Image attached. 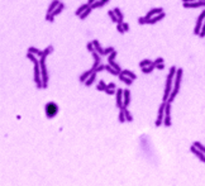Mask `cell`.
I'll list each match as a JSON object with an SVG mask.
<instances>
[{
	"mask_svg": "<svg viewBox=\"0 0 205 186\" xmlns=\"http://www.w3.org/2000/svg\"><path fill=\"white\" fill-rule=\"evenodd\" d=\"M121 26H123V28H124V30H126V32H129V24L126 23V22H123V23H121Z\"/></svg>",
	"mask_w": 205,
	"mask_h": 186,
	"instance_id": "b9f144b4",
	"label": "cell"
},
{
	"mask_svg": "<svg viewBox=\"0 0 205 186\" xmlns=\"http://www.w3.org/2000/svg\"><path fill=\"white\" fill-rule=\"evenodd\" d=\"M121 75H124V76H127V77H130L132 80H135L137 79V75L133 72V71H130V70H121Z\"/></svg>",
	"mask_w": 205,
	"mask_h": 186,
	"instance_id": "7402d4cb",
	"label": "cell"
},
{
	"mask_svg": "<svg viewBox=\"0 0 205 186\" xmlns=\"http://www.w3.org/2000/svg\"><path fill=\"white\" fill-rule=\"evenodd\" d=\"M113 10H114V13H115V15L118 17V19H119V22L123 23L124 22V20H123L124 19V15H123V13H121V10L119 8H114Z\"/></svg>",
	"mask_w": 205,
	"mask_h": 186,
	"instance_id": "4316f807",
	"label": "cell"
},
{
	"mask_svg": "<svg viewBox=\"0 0 205 186\" xmlns=\"http://www.w3.org/2000/svg\"><path fill=\"white\" fill-rule=\"evenodd\" d=\"M64 10H65V4H64V3H60V5H58L57 8L55 9L51 14H52L53 17H57V15H60V14H61L62 12H64Z\"/></svg>",
	"mask_w": 205,
	"mask_h": 186,
	"instance_id": "ffe728a7",
	"label": "cell"
},
{
	"mask_svg": "<svg viewBox=\"0 0 205 186\" xmlns=\"http://www.w3.org/2000/svg\"><path fill=\"white\" fill-rule=\"evenodd\" d=\"M108 87H109V89H113V90H115V89H117V86H115V84H114V82L108 84Z\"/></svg>",
	"mask_w": 205,
	"mask_h": 186,
	"instance_id": "7bdbcfd3",
	"label": "cell"
},
{
	"mask_svg": "<svg viewBox=\"0 0 205 186\" xmlns=\"http://www.w3.org/2000/svg\"><path fill=\"white\" fill-rule=\"evenodd\" d=\"M60 3H61L60 0H52V3L50 4V6H48V9H47V14H51L58 5H60Z\"/></svg>",
	"mask_w": 205,
	"mask_h": 186,
	"instance_id": "d6986e66",
	"label": "cell"
},
{
	"mask_svg": "<svg viewBox=\"0 0 205 186\" xmlns=\"http://www.w3.org/2000/svg\"><path fill=\"white\" fill-rule=\"evenodd\" d=\"M117 30L119 32L120 34H124L126 33V30H124V28H123V26H121V23H118L117 24Z\"/></svg>",
	"mask_w": 205,
	"mask_h": 186,
	"instance_id": "e575fe53",
	"label": "cell"
},
{
	"mask_svg": "<svg viewBox=\"0 0 205 186\" xmlns=\"http://www.w3.org/2000/svg\"><path fill=\"white\" fill-rule=\"evenodd\" d=\"M105 93L108 94V95H115L117 91L113 90V89H109V87H106V89H105Z\"/></svg>",
	"mask_w": 205,
	"mask_h": 186,
	"instance_id": "ab89813d",
	"label": "cell"
},
{
	"mask_svg": "<svg viewBox=\"0 0 205 186\" xmlns=\"http://www.w3.org/2000/svg\"><path fill=\"white\" fill-rule=\"evenodd\" d=\"M123 89H117V93H115V105L118 108L123 106Z\"/></svg>",
	"mask_w": 205,
	"mask_h": 186,
	"instance_id": "30bf717a",
	"label": "cell"
},
{
	"mask_svg": "<svg viewBox=\"0 0 205 186\" xmlns=\"http://www.w3.org/2000/svg\"><path fill=\"white\" fill-rule=\"evenodd\" d=\"M86 48H88V51L91 53L92 51H95V48H94V44H92V42H89L88 44H86Z\"/></svg>",
	"mask_w": 205,
	"mask_h": 186,
	"instance_id": "8d00e7d4",
	"label": "cell"
},
{
	"mask_svg": "<svg viewBox=\"0 0 205 186\" xmlns=\"http://www.w3.org/2000/svg\"><path fill=\"white\" fill-rule=\"evenodd\" d=\"M91 42H92V44H94V48H95V51L98 52L99 55L104 56V48L101 47V44H100V42H99L98 39H94V41H91Z\"/></svg>",
	"mask_w": 205,
	"mask_h": 186,
	"instance_id": "2e32d148",
	"label": "cell"
},
{
	"mask_svg": "<svg viewBox=\"0 0 205 186\" xmlns=\"http://www.w3.org/2000/svg\"><path fill=\"white\" fill-rule=\"evenodd\" d=\"M44 113H46V117L48 119L55 118L58 113V105L56 103H53V101L47 103L46 105H44Z\"/></svg>",
	"mask_w": 205,
	"mask_h": 186,
	"instance_id": "277c9868",
	"label": "cell"
},
{
	"mask_svg": "<svg viewBox=\"0 0 205 186\" xmlns=\"http://www.w3.org/2000/svg\"><path fill=\"white\" fill-rule=\"evenodd\" d=\"M182 75H184V70L182 68H177L175 79H173V87H172V91H171V95H170V97H168L170 103H172L173 99L176 97V95L179 94L180 86H181V81H182Z\"/></svg>",
	"mask_w": 205,
	"mask_h": 186,
	"instance_id": "3957f363",
	"label": "cell"
},
{
	"mask_svg": "<svg viewBox=\"0 0 205 186\" xmlns=\"http://www.w3.org/2000/svg\"><path fill=\"white\" fill-rule=\"evenodd\" d=\"M165 17H166V13L163 12V13H161V14H158V15L149 18V19H148V22H147V24H156L157 22H159V20L165 19Z\"/></svg>",
	"mask_w": 205,
	"mask_h": 186,
	"instance_id": "4fadbf2b",
	"label": "cell"
},
{
	"mask_svg": "<svg viewBox=\"0 0 205 186\" xmlns=\"http://www.w3.org/2000/svg\"><path fill=\"white\" fill-rule=\"evenodd\" d=\"M117 55H118V52L117 51H113L112 53H110L109 56H108V65H110L114 70H117L118 72H121V68H120V66L115 62V57H117Z\"/></svg>",
	"mask_w": 205,
	"mask_h": 186,
	"instance_id": "ba28073f",
	"label": "cell"
},
{
	"mask_svg": "<svg viewBox=\"0 0 205 186\" xmlns=\"http://www.w3.org/2000/svg\"><path fill=\"white\" fill-rule=\"evenodd\" d=\"M95 1H98V0H88V3H89V5H92Z\"/></svg>",
	"mask_w": 205,
	"mask_h": 186,
	"instance_id": "bcb514c9",
	"label": "cell"
},
{
	"mask_svg": "<svg viewBox=\"0 0 205 186\" xmlns=\"http://www.w3.org/2000/svg\"><path fill=\"white\" fill-rule=\"evenodd\" d=\"M184 8L186 9H196V8H204L205 1H189V3H182Z\"/></svg>",
	"mask_w": 205,
	"mask_h": 186,
	"instance_id": "9c48e42d",
	"label": "cell"
},
{
	"mask_svg": "<svg viewBox=\"0 0 205 186\" xmlns=\"http://www.w3.org/2000/svg\"><path fill=\"white\" fill-rule=\"evenodd\" d=\"M119 122L120 123H126V114H124V109H123V106L120 108V111H119Z\"/></svg>",
	"mask_w": 205,
	"mask_h": 186,
	"instance_id": "4dcf8cb0",
	"label": "cell"
},
{
	"mask_svg": "<svg viewBox=\"0 0 205 186\" xmlns=\"http://www.w3.org/2000/svg\"><path fill=\"white\" fill-rule=\"evenodd\" d=\"M110 0H98V1H95L92 5H90L92 9H98V8H103L104 5H106L108 3H109Z\"/></svg>",
	"mask_w": 205,
	"mask_h": 186,
	"instance_id": "e0dca14e",
	"label": "cell"
},
{
	"mask_svg": "<svg viewBox=\"0 0 205 186\" xmlns=\"http://www.w3.org/2000/svg\"><path fill=\"white\" fill-rule=\"evenodd\" d=\"M106 87H108V85L105 84V81H104V80H100V81H99V85L96 86V89H98L99 91H105Z\"/></svg>",
	"mask_w": 205,
	"mask_h": 186,
	"instance_id": "f546056e",
	"label": "cell"
},
{
	"mask_svg": "<svg viewBox=\"0 0 205 186\" xmlns=\"http://www.w3.org/2000/svg\"><path fill=\"white\" fill-rule=\"evenodd\" d=\"M163 62H165V59H163L162 57H157V58H156V59H155V61H153V65L156 66V65H159V64H163Z\"/></svg>",
	"mask_w": 205,
	"mask_h": 186,
	"instance_id": "74e56055",
	"label": "cell"
},
{
	"mask_svg": "<svg viewBox=\"0 0 205 186\" xmlns=\"http://www.w3.org/2000/svg\"><path fill=\"white\" fill-rule=\"evenodd\" d=\"M176 71L177 68L175 66H172L170 68V71L167 73V77H166V84H165V91H163V96H162V101H168V97L171 95V91H172V87H173V79H175V75H176Z\"/></svg>",
	"mask_w": 205,
	"mask_h": 186,
	"instance_id": "7a4b0ae2",
	"label": "cell"
},
{
	"mask_svg": "<svg viewBox=\"0 0 205 186\" xmlns=\"http://www.w3.org/2000/svg\"><path fill=\"white\" fill-rule=\"evenodd\" d=\"M155 68H156V66L152 64V65H149V66H146V67H142L141 70H142V72H143V73H151Z\"/></svg>",
	"mask_w": 205,
	"mask_h": 186,
	"instance_id": "83f0119b",
	"label": "cell"
},
{
	"mask_svg": "<svg viewBox=\"0 0 205 186\" xmlns=\"http://www.w3.org/2000/svg\"><path fill=\"white\" fill-rule=\"evenodd\" d=\"M165 105H166V103L163 101V103L159 105V108H158L157 119H156V122H155L156 127H161V125L163 124V119H165Z\"/></svg>",
	"mask_w": 205,
	"mask_h": 186,
	"instance_id": "52a82bcc",
	"label": "cell"
},
{
	"mask_svg": "<svg viewBox=\"0 0 205 186\" xmlns=\"http://www.w3.org/2000/svg\"><path fill=\"white\" fill-rule=\"evenodd\" d=\"M108 15H109V18L112 19V22H113V23H117V24H118V23H120V22H119V19H118V17L115 15V13H114V10H113V9L108 12Z\"/></svg>",
	"mask_w": 205,
	"mask_h": 186,
	"instance_id": "484cf974",
	"label": "cell"
},
{
	"mask_svg": "<svg viewBox=\"0 0 205 186\" xmlns=\"http://www.w3.org/2000/svg\"><path fill=\"white\" fill-rule=\"evenodd\" d=\"M92 10H94V9L91 8V6H89V8H88V9H86V10H85V12H84V13H82V14H81V15H80V17H79V18H80V19H81V20H85V19H86V18H88V17L90 15V14H91V12H92Z\"/></svg>",
	"mask_w": 205,
	"mask_h": 186,
	"instance_id": "d4e9b609",
	"label": "cell"
},
{
	"mask_svg": "<svg viewBox=\"0 0 205 186\" xmlns=\"http://www.w3.org/2000/svg\"><path fill=\"white\" fill-rule=\"evenodd\" d=\"M156 68H157V70H163V68H165V64H159V65H156Z\"/></svg>",
	"mask_w": 205,
	"mask_h": 186,
	"instance_id": "ee69618b",
	"label": "cell"
},
{
	"mask_svg": "<svg viewBox=\"0 0 205 186\" xmlns=\"http://www.w3.org/2000/svg\"><path fill=\"white\" fill-rule=\"evenodd\" d=\"M96 75H98L96 72H92V73H91V76H90L89 79L85 81V85H86V86H91L92 84L95 82V80H96Z\"/></svg>",
	"mask_w": 205,
	"mask_h": 186,
	"instance_id": "603a6c76",
	"label": "cell"
},
{
	"mask_svg": "<svg viewBox=\"0 0 205 186\" xmlns=\"http://www.w3.org/2000/svg\"><path fill=\"white\" fill-rule=\"evenodd\" d=\"M28 53H32V55H36L37 57H41V56H42V51L38 50V48H36V47H29Z\"/></svg>",
	"mask_w": 205,
	"mask_h": 186,
	"instance_id": "cb8c5ba5",
	"label": "cell"
},
{
	"mask_svg": "<svg viewBox=\"0 0 205 186\" xmlns=\"http://www.w3.org/2000/svg\"><path fill=\"white\" fill-rule=\"evenodd\" d=\"M118 77L120 79V81H123V82L126 84V85H128V86H130L132 84H133V81H134V80H132L130 77H127V76L121 75V73H119V75H118Z\"/></svg>",
	"mask_w": 205,
	"mask_h": 186,
	"instance_id": "44dd1931",
	"label": "cell"
},
{
	"mask_svg": "<svg viewBox=\"0 0 205 186\" xmlns=\"http://www.w3.org/2000/svg\"><path fill=\"white\" fill-rule=\"evenodd\" d=\"M189 1H200V0H182V3H189ZM201 1H205V0H201Z\"/></svg>",
	"mask_w": 205,
	"mask_h": 186,
	"instance_id": "f6af8a7d",
	"label": "cell"
},
{
	"mask_svg": "<svg viewBox=\"0 0 205 186\" xmlns=\"http://www.w3.org/2000/svg\"><path fill=\"white\" fill-rule=\"evenodd\" d=\"M163 12H165V10H163V8H161V6H159V8H153L146 14V17L149 19V18H152V17H156V15H158V14H161Z\"/></svg>",
	"mask_w": 205,
	"mask_h": 186,
	"instance_id": "7c38bea8",
	"label": "cell"
},
{
	"mask_svg": "<svg viewBox=\"0 0 205 186\" xmlns=\"http://www.w3.org/2000/svg\"><path fill=\"white\" fill-rule=\"evenodd\" d=\"M204 20H205V9L199 14V17H197V19H196V24H195V28H194V34H195V36H199Z\"/></svg>",
	"mask_w": 205,
	"mask_h": 186,
	"instance_id": "8992f818",
	"label": "cell"
},
{
	"mask_svg": "<svg viewBox=\"0 0 205 186\" xmlns=\"http://www.w3.org/2000/svg\"><path fill=\"white\" fill-rule=\"evenodd\" d=\"M190 151H191V152H193V154H195V156H196L197 158H199V160L201 161V162H204V163H205V153H203L200 149H197V148H196V147L194 146V145L190 147Z\"/></svg>",
	"mask_w": 205,
	"mask_h": 186,
	"instance_id": "8fae6325",
	"label": "cell"
},
{
	"mask_svg": "<svg viewBox=\"0 0 205 186\" xmlns=\"http://www.w3.org/2000/svg\"><path fill=\"white\" fill-rule=\"evenodd\" d=\"M123 109H124V114H126V120L129 123V122H132L133 120V117H132V114H130V111L127 109L126 106H123Z\"/></svg>",
	"mask_w": 205,
	"mask_h": 186,
	"instance_id": "f1b7e54d",
	"label": "cell"
},
{
	"mask_svg": "<svg viewBox=\"0 0 205 186\" xmlns=\"http://www.w3.org/2000/svg\"><path fill=\"white\" fill-rule=\"evenodd\" d=\"M153 64V61H151V59H143V61H141L139 62V67H146V66H149V65H152Z\"/></svg>",
	"mask_w": 205,
	"mask_h": 186,
	"instance_id": "1f68e13d",
	"label": "cell"
},
{
	"mask_svg": "<svg viewBox=\"0 0 205 186\" xmlns=\"http://www.w3.org/2000/svg\"><path fill=\"white\" fill-rule=\"evenodd\" d=\"M27 58L30 59L33 62V81L36 84V86L38 89H43V85H42V73H41V65H39V58L37 57L36 55H32V53H27Z\"/></svg>",
	"mask_w": 205,
	"mask_h": 186,
	"instance_id": "6da1fadb",
	"label": "cell"
},
{
	"mask_svg": "<svg viewBox=\"0 0 205 186\" xmlns=\"http://www.w3.org/2000/svg\"><path fill=\"white\" fill-rule=\"evenodd\" d=\"M46 20L48 22H55V17L52 14H46Z\"/></svg>",
	"mask_w": 205,
	"mask_h": 186,
	"instance_id": "60d3db41",
	"label": "cell"
},
{
	"mask_svg": "<svg viewBox=\"0 0 205 186\" xmlns=\"http://www.w3.org/2000/svg\"><path fill=\"white\" fill-rule=\"evenodd\" d=\"M101 71H105V65H99L98 67L95 68V72L98 73V72H101Z\"/></svg>",
	"mask_w": 205,
	"mask_h": 186,
	"instance_id": "f35d334b",
	"label": "cell"
},
{
	"mask_svg": "<svg viewBox=\"0 0 205 186\" xmlns=\"http://www.w3.org/2000/svg\"><path fill=\"white\" fill-rule=\"evenodd\" d=\"M171 124H172V122H171V103H170V101H166L163 125H165V127H171Z\"/></svg>",
	"mask_w": 205,
	"mask_h": 186,
	"instance_id": "5b68a950",
	"label": "cell"
},
{
	"mask_svg": "<svg viewBox=\"0 0 205 186\" xmlns=\"http://www.w3.org/2000/svg\"><path fill=\"white\" fill-rule=\"evenodd\" d=\"M129 104H130V91L126 89L123 91V106L128 108Z\"/></svg>",
	"mask_w": 205,
	"mask_h": 186,
	"instance_id": "5bb4252c",
	"label": "cell"
},
{
	"mask_svg": "<svg viewBox=\"0 0 205 186\" xmlns=\"http://www.w3.org/2000/svg\"><path fill=\"white\" fill-rule=\"evenodd\" d=\"M147 22H148V18L147 17H139V18H138V23L141 24V26H143V24H147Z\"/></svg>",
	"mask_w": 205,
	"mask_h": 186,
	"instance_id": "836d02e7",
	"label": "cell"
},
{
	"mask_svg": "<svg viewBox=\"0 0 205 186\" xmlns=\"http://www.w3.org/2000/svg\"><path fill=\"white\" fill-rule=\"evenodd\" d=\"M193 145L195 146L197 149H200V151H201V152H203V153H205V146H204V145H201L200 142H194Z\"/></svg>",
	"mask_w": 205,
	"mask_h": 186,
	"instance_id": "d6a6232c",
	"label": "cell"
},
{
	"mask_svg": "<svg viewBox=\"0 0 205 186\" xmlns=\"http://www.w3.org/2000/svg\"><path fill=\"white\" fill-rule=\"evenodd\" d=\"M199 37H200V38H204V37H205V20H204V23H203V27H201V30H200V33H199Z\"/></svg>",
	"mask_w": 205,
	"mask_h": 186,
	"instance_id": "d590c367",
	"label": "cell"
},
{
	"mask_svg": "<svg viewBox=\"0 0 205 186\" xmlns=\"http://www.w3.org/2000/svg\"><path fill=\"white\" fill-rule=\"evenodd\" d=\"M92 72H95V71H94V70H91V68L88 70V71H85V72H82L81 75H80V82L85 84V81L89 79L90 76H91V73H92Z\"/></svg>",
	"mask_w": 205,
	"mask_h": 186,
	"instance_id": "9a60e30c",
	"label": "cell"
},
{
	"mask_svg": "<svg viewBox=\"0 0 205 186\" xmlns=\"http://www.w3.org/2000/svg\"><path fill=\"white\" fill-rule=\"evenodd\" d=\"M89 6H90V5H89V3H85V4H82V5H80V6H79V8H77V9H76V10H75V15H77V17H80V15H81V14H82V13H84V12H85V10H86V9H88V8H89Z\"/></svg>",
	"mask_w": 205,
	"mask_h": 186,
	"instance_id": "ac0fdd59",
	"label": "cell"
}]
</instances>
